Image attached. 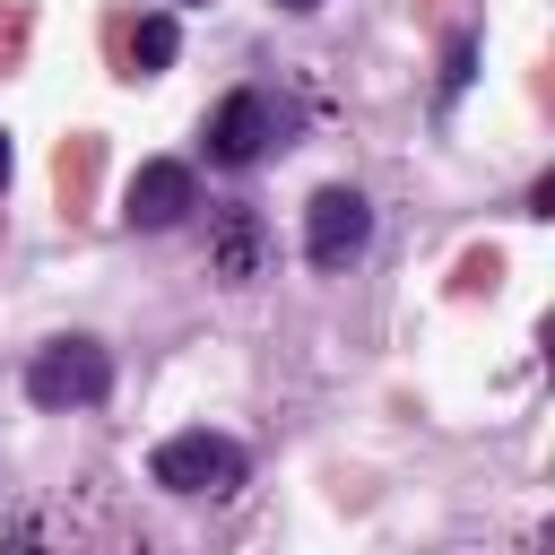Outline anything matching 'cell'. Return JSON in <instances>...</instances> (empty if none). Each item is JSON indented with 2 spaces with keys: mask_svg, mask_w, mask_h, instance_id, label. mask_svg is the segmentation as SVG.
<instances>
[{
  "mask_svg": "<svg viewBox=\"0 0 555 555\" xmlns=\"http://www.w3.org/2000/svg\"><path fill=\"white\" fill-rule=\"evenodd\" d=\"M269 139H278V104H269L260 87H234V95L208 113V156H217V165H251Z\"/></svg>",
  "mask_w": 555,
  "mask_h": 555,
  "instance_id": "4",
  "label": "cell"
},
{
  "mask_svg": "<svg viewBox=\"0 0 555 555\" xmlns=\"http://www.w3.org/2000/svg\"><path fill=\"white\" fill-rule=\"evenodd\" d=\"M182 208H191V165H173V156H156V165H139L130 173V199H121V217L130 225H182Z\"/></svg>",
  "mask_w": 555,
  "mask_h": 555,
  "instance_id": "5",
  "label": "cell"
},
{
  "mask_svg": "<svg viewBox=\"0 0 555 555\" xmlns=\"http://www.w3.org/2000/svg\"><path fill=\"white\" fill-rule=\"evenodd\" d=\"M173 9H191V0H173Z\"/></svg>",
  "mask_w": 555,
  "mask_h": 555,
  "instance_id": "11",
  "label": "cell"
},
{
  "mask_svg": "<svg viewBox=\"0 0 555 555\" xmlns=\"http://www.w3.org/2000/svg\"><path fill=\"white\" fill-rule=\"evenodd\" d=\"M468 69H477V43L460 35V43H451V61H442V95H460V87H468Z\"/></svg>",
  "mask_w": 555,
  "mask_h": 555,
  "instance_id": "8",
  "label": "cell"
},
{
  "mask_svg": "<svg viewBox=\"0 0 555 555\" xmlns=\"http://www.w3.org/2000/svg\"><path fill=\"white\" fill-rule=\"evenodd\" d=\"M243 442L234 434H208V425H191V434H165L156 442V460H147V477L165 486V494H234L243 486Z\"/></svg>",
  "mask_w": 555,
  "mask_h": 555,
  "instance_id": "1",
  "label": "cell"
},
{
  "mask_svg": "<svg viewBox=\"0 0 555 555\" xmlns=\"http://www.w3.org/2000/svg\"><path fill=\"white\" fill-rule=\"evenodd\" d=\"M0 191H9V130H0Z\"/></svg>",
  "mask_w": 555,
  "mask_h": 555,
  "instance_id": "9",
  "label": "cell"
},
{
  "mask_svg": "<svg viewBox=\"0 0 555 555\" xmlns=\"http://www.w3.org/2000/svg\"><path fill=\"white\" fill-rule=\"evenodd\" d=\"M173 52H182L173 17H139V26H130V69H139V78H156V69H165Z\"/></svg>",
  "mask_w": 555,
  "mask_h": 555,
  "instance_id": "6",
  "label": "cell"
},
{
  "mask_svg": "<svg viewBox=\"0 0 555 555\" xmlns=\"http://www.w3.org/2000/svg\"><path fill=\"white\" fill-rule=\"evenodd\" d=\"M251 243H260V225H251L243 208H225V234H217V260H225V278H251Z\"/></svg>",
  "mask_w": 555,
  "mask_h": 555,
  "instance_id": "7",
  "label": "cell"
},
{
  "mask_svg": "<svg viewBox=\"0 0 555 555\" xmlns=\"http://www.w3.org/2000/svg\"><path fill=\"white\" fill-rule=\"evenodd\" d=\"M364 234H373V208H364L347 182L312 191V208H304V260H312V269H338V260H356V251H364Z\"/></svg>",
  "mask_w": 555,
  "mask_h": 555,
  "instance_id": "3",
  "label": "cell"
},
{
  "mask_svg": "<svg viewBox=\"0 0 555 555\" xmlns=\"http://www.w3.org/2000/svg\"><path fill=\"white\" fill-rule=\"evenodd\" d=\"M104 390H113V356H104L95 338H52V347L26 364V399L52 408V416H61V408H95Z\"/></svg>",
  "mask_w": 555,
  "mask_h": 555,
  "instance_id": "2",
  "label": "cell"
},
{
  "mask_svg": "<svg viewBox=\"0 0 555 555\" xmlns=\"http://www.w3.org/2000/svg\"><path fill=\"white\" fill-rule=\"evenodd\" d=\"M278 9H321V0H278Z\"/></svg>",
  "mask_w": 555,
  "mask_h": 555,
  "instance_id": "10",
  "label": "cell"
}]
</instances>
